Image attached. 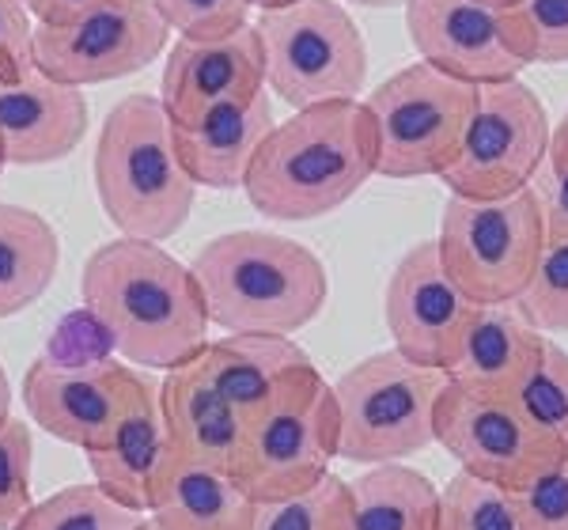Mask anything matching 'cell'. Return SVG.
I'll list each match as a JSON object with an SVG mask.
<instances>
[{"label":"cell","mask_w":568,"mask_h":530,"mask_svg":"<svg viewBox=\"0 0 568 530\" xmlns=\"http://www.w3.org/2000/svg\"><path fill=\"white\" fill-rule=\"evenodd\" d=\"M84 307L114 337V353L125 364L171 371L194 360L209 345L205 292L190 265L171 258L152 239L103 243L84 262Z\"/></svg>","instance_id":"cell-1"},{"label":"cell","mask_w":568,"mask_h":530,"mask_svg":"<svg viewBox=\"0 0 568 530\" xmlns=\"http://www.w3.org/2000/svg\"><path fill=\"white\" fill-rule=\"evenodd\" d=\"M379 136L364 99L304 106L277 122L246 171L254 213L284 224L329 216L375 175Z\"/></svg>","instance_id":"cell-2"},{"label":"cell","mask_w":568,"mask_h":530,"mask_svg":"<svg viewBox=\"0 0 568 530\" xmlns=\"http://www.w3.org/2000/svg\"><path fill=\"white\" fill-rule=\"evenodd\" d=\"M209 318L227 334L292 337L326 307V265L304 243L273 232H227L194 258Z\"/></svg>","instance_id":"cell-3"},{"label":"cell","mask_w":568,"mask_h":530,"mask_svg":"<svg viewBox=\"0 0 568 530\" xmlns=\"http://www.w3.org/2000/svg\"><path fill=\"white\" fill-rule=\"evenodd\" d=\"M91 171L106 221L130 239L163 243L194 213L197 182L182 167L175 122L155 95H125L106 114Z\"/></svg>","instance_id":"cell-4"},{"label":"cell","mask_w":568,"mask_h":530,"mask_svg":"<svg viewBox=\"0 0 568 530\" xmlns=\"http://www.w3.org/2000/svg\"><path fill=\"white\" fill-rule=\"evenodd\" d=\"M342 440L334 387L315 364L292 371L265 406L246 420L232 478L254 504L315 489L329 473Z\"/></svg>","instance_id":"cell-5"},{"label":"cell","mask_w":568,"mask_h":530,"mask_svg":"<svg viewBox=\"0 0 568 530\" xmlns=\"http://www.w3.org/2000/svg\"><path fill=\"white\" fill-rule=\"evenodd\" d=\"M447 371L414 364L398 349H383L353 364L334 383L342 440L337 459L361 466L406 462L436 444V401Z\"/></svg>","instance_id":"cell-6"},{"label":"cell","mask_w":568,"mask_h":530,"mask_svg":"<svg viewBox=\"0 0 568 530\" xmlns=\"http://www.w3.org/2000/svg\"><path fill=\"white\" fill-rule=\"evenodd\" d=\"M254 27L265 53V88L292 111L361 99L368 84V45L342 0L262 8Z\"/></svg>","instance_id":"cell-7"},{"label":"cell","mask_w":568,"mask_h":530,"mask_svg":"<svg viewBox=\"0 0 568 530\" xmlns=\"http://www.w3.org/2000/svg\"><path fill=\"white\" fill-rule=\"evenodd\" d=\"M439 258L474 304H516L546 251V216L535 186L497 201L452 194L439 221Z\"/></svg>","instance_id":"cell-8"},{"label":"cell","mask_w":568,"mask_h":530,"mask_svg":"<svg viewBox=\"0 0 568 530\" xmlns=\"http://www.w3.org/2000/svg\"><path fill=\"white\" fill-rule=\"evenodd\" d=\"M379 136L383 179H444L478 111V84H466L428 61L394 72L364 99Z\"/></svg>","instance_id":"cell-9"},{"label":"cell","mask_w":568,"mask_h":530,"mask_svg":"<svg viewBox=\"0 0 568 530\" xmlns=\"http://www.w3.org/2000/svg\"><path fill=\"white\" fill-rule=\"evenodd\" d=\"M554 125L542 99L524 80H497L478 88V111L459 149V160L444 171V186L470 201H497L527 190L546 163Z\"/></svg>","instance_id":"cell-10"},{"label":"cell","mask_w":568,"mask_h":530,"mask_svg":"<svg viewBox=\"0 0 568 530\" xmlns=\"http://www.w3.org/2000/svg\"><path fill=\"white\" fill-rule=\"evenodd\" d=\"M436 444L481 481L519 492L568 455L524 417L516 398L478 390L447 376L436 401Z\"/></svg>","instance_id":"cell-11"},{"label":"cell","mask_w":568,"mask_h":530,"mask_svg":"<svg viewBox=\"0 0 568 530\" xmlns=\"http://www.w3.org/2000/svg\"><path fill=\"white\" fill-rule=\"evenodd\" d=\"M171 27L152 0H110L72 23L34 27V65L61 84H106L149 69Z\"/></svg>","instance_id":"cell-12"},{"label":"cell","mask_w":568,"mask_h":530,"mask_svg":"<svg viewBox=\"0 0 568 530\" xmlns=\"http://www.w3.org/2000/svg\"><path fill=\"white\" fill-rule=\"evenodd\" d=\"M149 383L114 356L95 364H53L42 356L23 376V406L42 432L88 455L114 440Z\"/></svg>","instance_id":"cell-13"},{"label":"cell","mask_w":568,"mask_h":530,"mask_svg":"<svg viewBox=\"0 0 568 530\" xmlns=\"http://www.w3.org/2000/svg\"><path fill=\"white\" fill-rule=\"evenodd\" d=\"M474 307L478 304L447 273L436 239H425L402 254L383 299L394 349L414 364L439 371L452 368L459 356L466 318Z\"/></svg>","instance_id":"cell-14"},{"label":"cell","mask_w":568,"mask_h":530,"mask_svg":"<svg viewBox=\"0 0 568 530\" xmlns=\"http://www.w3.org/2000/svg\"><path fill=\"white\" fill-rule=\"evenodd\" d=\"M406 27L428 65L466 84L516 80L527 69L508 8L485 0H406Z\"/></svg>","instance_id":"cell-15"},{"label":"cell","mask_w":568,"mask_h":530,"mask_svg":"<svg viewBox=\"0 0 568 530\" xmlns=\"http://www.w3.org/2000/svg\"><path fill=\"white\" fill-rule=\"evenodd\" d=\"M265 88V53L258 27L246 23L243 31L216 42L179 39L168 50L160 99L171 122L186 125L205 118L224 103H240Z\"/></svg>","instance_id":"cell-16"},{"label":"cell","mask_w":568,"mask_h":530,"mask_svg":"<svg viewBox=\"0 0 568 530\" xmlns=\"http://www.w3.org/2000/svg\"><path fill=\"white\" fill-rule=\"evenodd\" d=\"M88 99L80 88L61 84L34 65L23 80H0V141L8 163H53L84 141Z\"/></svg>","instance_id":"cell-17"},{"label":"cell","mask_w":568,"mask_h":530,"mask_svg":"<svg viewBox=\"0 0 568 530\" xmlns=\"http://www.w3.org/2000/svg\"><path fill=\"white\" fill-rule=\"evenodd\" d=\"M160 409L168 420V436L179 459L213 466V470L232 473L240 459V444L246 432V420L209 379L201 353L179 368L163 371L160 383Z\"/></svg>","instance_id":"cell-18"},{"label":"cell","mask_w":568,"mask_h":530,"mask_svg":"<svg viewBox=\"0 0 568 530\" xmlns=\"http://www.w3.org/2000/svg\"><path fill=\"white\" fill-rule=\"evenodd\" d=\"M270 91H254L240 103H224L197 122H175L179 160L197 186L209 190H240L246 182L262 141L273 133Z\"/></svg>","instance_id":"cell-19"},{"label":"cell","mask_w":568,"mask_h":530,"mask_svg":"<svg viewBox=\"0 0 568 530\" xmlns=\"http://www.w3.org/2000/svg\"><path fill=\"white\" fill-rule=\"evenodd\" d=\"M171 459H175V447H171L168 420L160 409V387L149 383L141 401L118 425L114 440L99 451H88V470L106 497L149 516L152 489Z\"/></svg>","instance_id":"cell-20"},{"label":"cell","mask_w":568,"mask_h":530,"mask_svg":"<svg viewBox=\"0 0 568 530\" xmlns=\"http://www.w3.org/2000/svg\"><path fill=\"white\" fill-rule=\"evenodd\" d=\"M542 345L546 334L535 330L516 304H478L466 318L459 356L447 368V376L466 387L497 390L511 398L535 371Z\"/></svg>","instance_id":"cell-21"},{"label":"cell","mask_w":568,"mask_h":530,"mask_svg":"<svg viewBox=\"0 0 568 530\" xmlns=\"http://www.w3.org/2000/svg\"><path fill=\"white\" fill-rule=\"evenodd\" d=\"M149 516L168 530H251L258 504L227 470L171 459L152 489Z\"/></svg>","instance_id":"cell-22"},{"label":"cell","mask_w":568,"mask_h":530,"mask_svg":"<svg viewBox=\"0 0 568 530\" xmlns=\"http://www.w3.org/2000/svg\"><path fill=\"white\" fill-rule=\"evenodd\" d=\"M201 364L220 395L251 420L292 371L307 368L311 356L281 334H227L201 349Z\"/></svg>","instance_id":"cell-23"},{"label":"cell","mask_w":568,"mask_h":530,"mask_svg":"<svg viewBox=\"0 0 568 530\" xmlns=\"http://www.w3.org/2000/svg\"><path fill=\"white\" fill-rule=\"evenodd\" d=\"M61 246L53 227L23 205H0V318L20 315L53 285Z\"/></svg>","instance_id":"cell-24"},{"label":"cell","mask_w":568,"mask_h":530,"mask_svg":"<svg viewBox=\"0 0 568 530\" xmlns=\"http://www.w3.org/2000/svg\"><path fill=\"white\" fill-rule=\"evenodd\" d=\"M353 516L349 530H436L439 489L406 462L368 466L349 481Z\"/></svg>","instance_id":"cell-25"},{"label":"cell","mask_w":568,"mask_h":530,"mask_svg":"<svg viewBox=\"0 0 568 530\" xmlns=\"http://www.w3.org/2000/svg\"><path fill=\"white\" fill-rule=\"evenodd\" d=\"M141 519V511L118 504L91 481V486H69L42 504H31L12 530H136Z\"/></svg>","instance_id":"cell-26"},{"label":"cell","mask_w":568,"mask_h":530,"mask_svg":"<svg viewBox=\"0 0 568 530\" xmlns=\"http://www.w3.org/2000/svg\"><path fill=\"white\" fill-rule=\"evenodd\" d=\"M436 530H527V523L519 516L516 492L459 470L439 489Z\"/></svg>","instance_id":"cell-27"},{"label":"cell","mask_w":568,"mask_h":530,"mask_svg":"<svg viewBox=\"0 0 568 530\" xmlns=\"http://www.w3.org/2000/svg\"><path fill=\"white\" fill-rule=\"evenodd\" d=\"M511 398H516V406L524 409L530 425L568 455V353L549 334L535 371Z\"/></svg>","instance_id":"cell-28"},{"label":"cell","mask_w":568,"mask_h":530,"mask_svg":"<svg viewBox=\"0 0 568 530\" xmlns=\"http://www.w3.org/2000/svg\"><path fill=\"white\" fill-rule=\"evenodd\" d=\"M353 489L337 473H326L315 489L258 504L251 530H349Z\"/></svg>","instance_id":"cell-29"},{"label":"cell","mask_w":568,"mask_h":530,"mask_svg":"<svg viewBox=\"0 0 568 530\" xmlns=\"http://www.w3.org/2000/svg\"><path fill=\"white\" fill-rule=\"evenodd\" d=\"M524 318L542 334H568V239H546L538 269L516 299Z\"/></svg>","instance_id":"cell-30"},{"label":"cell","mask_w":568,"mask_h":530,"mask_svg":"<svg viewBox=\"0 0 568 530\" xmlns=\"http://www.w3.org/2000/svg\"><path fill=\"white\" fill-rule=\"evenodd\" d=\"M508 16L527 65H568V0H519Z\"/></svg>","instance_id":"cell-31"},{"label":"cell","mask_w":568,"mask_h":530,"mask_svg":"<svg viewBox=\"0 0 568 530\" xmlns=\"http://www.w3.org/2000/svg\"><path fill=\"white\" fill-rule=\"evenodd\" d=\"M179 39L216 42L243 31L254 0H152Z\"/></svg>","instance_id":"cell-32"},{"label":"cell","mask_w":568,"mask_h":530,"mask_svg":"<svg viewBox=\"0 0 568 530\" xmlns=\"http://www.w3.org/2000/svg\"><path fill=\"white\" fill-rule=\"evenodd\" d=\"M31 425L8 417L0 425V530H12L31 511Z\"/></svg>","instance_id":"cell-33"},{"label":"cell","mask_w":568,"mask_h":530,"mask_svg":"<svg viewBox=\"0 0 568 530\" xmlns=\"http://www.w3.org/2000/svg\"><path fill=\"white\" fill-rule=\"evenodd\" d=\"M110 349H114V337H110L106 326L99 323L95 310L84 307L58 326V334L50 337V349H45V360L95 364V360H110Z\"/></svg>","instance_id":"cell-34"},{"label":"cell","mask_w":568,"mask_h":530,"mask_svg":"<svg viewBox=\"0 0 568 530\" xmlns=\"http://www.w3.org/2000/svg\"><path fill=\"white\" fill-rule=\"evenodd\" d=\"M527 530H568V459L516 492Z\"/></svg>","instance_id":"cell-35"},{"label":"cell","mask_w":568,"mask_h":530,"mask_svg":"<svg viewBox=\"0 0 568 530\" xmlns=\"http://www.w3.org/2000/svg\"><path fill=\"white\" fill-rule=\"evenodd\" d=\"M34 69V27L23 0H0V80L16 84Z\"/></svg>","instance_id":"cell-36"},{"label":"cell","mask_w":568,"mask_h":530,"mask_svg":"<svg viewBox=\"0 0 568 530\" xmlns=\"http://www.w3.org/2000/svg\"><path fill=\"white\" fill-rule=\"evenodd\" d=\"M535 194L542 201L546 216V239H568V149L549 141L546 163L535 175Z\"/></svg>","instance_id":"cell-37"},{"label":"cell","mask_w":568,"mask_h":530,"mask_svg":"<svg viewBox=\"0 0 568 530\" xmlns=\"http://www.w3.org/2000/svg\"><path fill=\"white\" fill-rule=\"evenodd\" d=\"M23 4H27V12H34L39 23H72V20H80V16L110 4V0H23Z\"/></svg>","instance_id":"cell-38"},{"label":"cell","mask_w":568,"mask_h":530,"mask_svg":"<svg viewBox=\"0 0 568 530\" xmlns=\"http://www.w3.org/2000/svg\"><path fill=\"white\" fill-rule=\"evenodd\" d=\"M12 417V390H8V376L4 368H0V425Z\"/></svg>","instance_id":"cell-39"},{"label":"cell","mask_w":568,"mask_h":530,"mask_svg":"<svg viewBox=\"0 0 568 530\" xmlns=\"http://www.w3.org/2000/svg\"><path fill=\"white\" fill-rule=\"evenodd\" d=\"M349 4H361V8H406V0H349Z\"/></svg>","instance_id":"cell-40"},{"label":"cell","mask_w":568,"mask_h":530,"mask_svg":"<svg viewBox=\"0 0 568 530\" xmlns=\"http://www.w3.org/2000/svg\"><path fill=\"white\" fill-rule=\"evenodd\" d=\"M554 141L561 144V149H568V114L561 118V122H557V130H554Z\"/></svg>","instance_id":"cell-41"},{"label":"cell","mask_w":568,"mask_h":530,"mask_svg":"<svg viewBox=\"0 0 568 530\" xmlns=\"http://www.w3.org/2000/svg\"><path fill=\"white\" fill-rule=\"evenodd\" d=\"M136 530H168V527H163V523H155L152 516H144V519H141V527H136Z\"/></svg>","instance_id":"cell-42"},{"label":"cell","mask_w":568,"mask_h":530,"mask_svg":"<svg viewBox=\"0 0 568 530\" xmlns=\"http://www.w3.org/2000/svg\"><path fill=\"white\" fill-rule=\"evenodd\" d=\"M258 8H281V4H292V0H254Z\"/></svg>","instance_id":"cell-43"},{"label":"cell","mask_w":568,"mask_h":530,"mask_svg":"<svg viewBox=\"0 0 568 530\" xmlns=\"http://www.w3.org/2000/svg\"><path fill=\"white\" fill-rule=\"evenodd\" d=\"M485 4H497V8H511V4H519V0H485Z\"/></svg>","instance_id":"cell-44"},{"label":"cell","mask_w":568,"mask_h":530,"mask_svg":"<svg viewBox=\"0 0 568 530\" xmlns=\"http://www.w3.org/2000/svg\"><path fill=\"white\" fill-rule=\"evenodd\" d=\"M4 163H8V152H4V141H0V171H4Z\"/></svg>","instance_id":"cell-45"}]
</instances>
